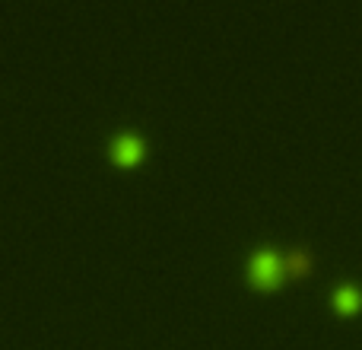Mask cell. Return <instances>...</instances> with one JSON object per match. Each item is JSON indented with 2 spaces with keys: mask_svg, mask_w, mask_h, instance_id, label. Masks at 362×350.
<instances>
[{
  "mask_svg": "<svg viewBox=\"0 0 362 350\" xmlns=\"http://www.w3.org/2000/svg\"><path fill=\"white\" fill-rule=\"evenodd\" d=\"M286 274V264H283V255L270 245H261L255 255L248 258V277L257 287H274L280 277Z\"/></svg>",
  "mask_w": 362,
  "mask_h": 350,
  "instance_id": "6da1fadb",
  "label": "cell"
},
{
  "mask_svg": "<svg viewBox=\"0 0 362 350\" xmlns=\"http://www.w3.org/2000/svg\"><path fill=\"white\" fill-rule=\"evenodd\" d=\"M144 153V137L131 131H121L112 137V157L115 163H134V159Z\"/></svg>",
  "mask_w": 362,
  "mask_h": 350,
  "instance_id": "7a4b0ae2",
  "label": "cell"
},
{
  "mask_svg": "<svg viewBox=\"0 0 362 350\" xmlns=\"http://www.w3.org/2000/svg\"><path fill=\"white\" fill-rule=\"evenodd\" d=\"M283 264H286V274H305L312 268V252L305 245H293L289 252H283Z\"/></svg>",
  "mask_w": 362,
  "mask_h": 350,
  "instance_id": "3957f363",
  "label": "cell"
},
{
  "mask_svg": "<svg viewBox=\"0 0 362 350\" xmlns=\"http://www.w3.org/2000/svg\"><path fill=\"white\" fill-rule=\"evenodd\" d=\"M362 303V290L356 283H340L337 290H334V306L340 309V312H350V309H356Z\"/></svg>",
  "mask_w": 362,
  "mask_h": 350,
  "instance_id": "277c9868",
  "label": "cell"
}]
</instances>
